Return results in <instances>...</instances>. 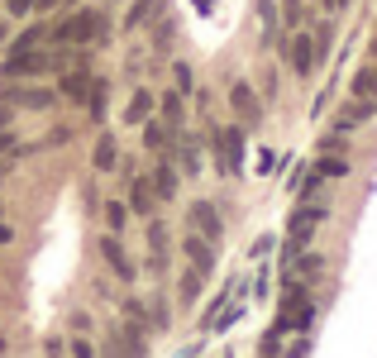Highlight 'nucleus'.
<instances>
[{
  "label": "nucleus",
  "mask_w": 377,
  "mask_h": 358,
  "mask_svg": "<svg viewBox=\"0 0 377 358\" xmlns=\"http://www.w3.org/2000/svg\"><path fill=\"white\" fill-rule=\"evenodd\" d=\"M310 320H315V306H310V296H306V287H291L282 296V315H277V330H296V335H306L310 330Z\"/></svg>",
  "instance_id": "1"
},
{
  "label": "nucleus",
  "mask_w": 377,
  "mask_h": 358,
  "mask_svg": "<svg viewBox=\"0 0 377 358\" xmlns=\"http://www.w3.org/2000/svg\"><path fill=\"white\" fill-rule=\"evenodd\" d=\"M100 29H105V19H100L95 10H77V14H67V19H62L58 38H62V43H95V38H100Z\"/></svg>",
  "instance_id": "2"
},
{
  "label": "nucleus",
  "mask_w": 377,
  "mask_h": 358,
  "mask_svg": "<svg viewBox=\"0 0 377 358\" xmlns=\"http://www.w3.org/2000/svg\"><path fill=\"white\" fill-rule=\"evenodd\" d=\"M48 67H53V58H43L38 48H14L0 72H5V82H14V77H43Z\"/></svg>",
  "instance_id": "3"
},
{
  "label": "nucleus",
  "mask_w": 377,
  "mask_h": 358,
  "mask_svg": "<svg viewBox=\"0 0 377 358\" xmlns=\"http://www.w3.org/2000/svg\"><path fill=\"white\" fill-rule=\"evenodd\" d=\"M215 144H220V172H239L244 168V129L229 124L215 134Z\"/></svg>",
  "instance_id": "4"
},
{
  "label": "nucleus",
  "mask_w": 377,
  "mask_h": 358,
  "mask_svg": "<svg viewBox=\"0 0 377 358\" xmlns=\"http://www.w3.org/2000/svg\"><path fill=\"white\" fill-rule=\"evenodd\" d=\"M187 215H191V225H196V234H201V239H210V244H215V239L225 234V225H220V210H215L210 201H191Z\"/></svg>",
  "instance_id": "5"
},
{
  "label": "nucleus",
  "mask_w": 377,
  "mask_h": 358,
  "mask_svg": "<svg viewBox=\"0 0 377 358\" xmlns=\"http://www.w3.org/2000/svg\"><path fill=\"white\" fill-rule=\"evenodd\" d=\"M229 105H234V115H239L244 124H258V120H263L258 96H253V87H244V82H234V87H229Z\"/></svg>",
  "instance_id": "6"
},
{
  "label": "nucleus",
  "mask_w": 377,
  "mask_h": 358,
  "mask_svg": "<svg viewBox=\"0 0 377 358\" xmlns=\"http://www.w3.org/2000/svg\"><path fill=\"white\" fill-rule=\"evenodd\" d=\"M320 220H325V205H301V210H296V220H291V249H296V244H306V239L315 234V225H320Z\"/></svg>",
  "instance_id": "7"
},
{
  "label": "nucleus",
  "mask_w": 377,
  "mask_h": 358,
  "mask_svg": "<svg viewBox=\"0 0 377 358\" xmlns=\"http://www.w3.org/2000/svg\"><path fill=\"white\" fill-rule=\"evenodd\" d=\"M100 254H105V263L115 268L119 282H134V263H129V254L119 249V239H115V234H105V239H100Z\"/></svg>",
  "instance_id": "8"
},
{
  "label": "nucleus",
  "mask_w": 377,
  "mask_h": 358,
  "mask_svg": "<svg viewBox=\"0 0 377 358\" xmlns=\"http://www.w3.org/2000/svg\"><path fill=\"white\" fill-rule=\"evenodd\" d=\"M291 67H296L301 77H310V72H315V38H306V34H296V38H291Z\"/></svg>",
  "instance_id": "9"
},
{
  "label": "nucleus",
  "mask_w": 377,
  "mask_h": 358,
  "mask_svg": "<svg viewBox=\"0 0 377 358\" xmlns=\"http://www.w3.org/2000/svg\"><path fill=\"white\" fill-rule=\"evenodd\" d=\"M182 249H187L191 268L201 272V277H205V272L215 268V254H210V239H201V234H187V244H182Z\"/></svg>",
  "instance_id": "10"
},
{
  "label": "nucleus",
  "mask_w": 377,
  "mask_h": 358,
  "mask_svg": "<svg viewBox=\"0 0 377 358\" xmlns=\"http://www.w3.org/2000/svg\"><path fill=\"white\" fill-rule=\"evenodd\" d=\"M62 96H67L72 105H87V96H91V72H87V67L67 72V77H62Z\"/></svg>",
  "instance_id": "11"
},
{
  "label": "nucleus",
  "mask_w": 377,
  "mask_h": 358,
  "mask_svg": "<svg viewBox=\"0 0 377 358\" xmlns=\"http://www.w3.org/2000/svg\"><path fill=\"white\" fill-rule=\"evenodd\" d=\"M377 100H363V96H354L349 105H344V115H339V129H354V124H363V120H373Z\"/></svg>",
  "instance_id": "12"
},
{
  "label": "nucleus",
  "mask_w": 377,
  "mask_h": 358,
  "mask_svg": "<svg viewBox=\"0 0 377 358\" xmlns=\"http://www.w3.org/2000/svg\"><path fill=\"white\" fill-rule=\"evenodd\" d=\"M91 163H95V172H110V168L119 163V148H115V134H100V139H95V153H91Z\"/></svg>",
  "instance_id": "13"
},
{
  "label": "nucleus",
  "mask_w": 377,
  "mask_h": 358,
  "mask_svg": "<svg viewBox=\"0 0 377 358\" xmlns=\"http://www.w3.org/2000/svg\"><path fill=\"white\" fill-rule=\"evenodd\" d=\"M153 196H177V168L172 163H158V172H153Z\"/></svg>",
  "instance_id": "14"
},
{
  "label": "nucleus",
  "mask_w": 377,
  "mask_h": 358,
  "mask_svg": "<svg viewBox=\"0 0 377 358\" xmlns=\"http://www.w3.org/2000/svg\"><path fill=\"white\" fill-rule=\"evenodd\" d=\"M153 105H158V100H153V91H134V100H129V115H124V120H129V124H144V120L153 115Z\"/></svg>",
  "instance_id": "15"
},
{
  "label": "nucleus",
  "mask_w": 377,
  "mask_h": 358,
  "mask_svg": "<svg viewBox=\"0 0 377 358\" xmlns=\"http://www.w3.org/2000/svg\"><path fill=\"white\" fill-rule=\"evenodd\" d=\"M144 148L148 153H163L168 148V124L163 120H144Z\"/></svg>",
  "instance_id": "16"
},
{
  "label": "nucleus",
  "mask_w": 377,
  "mask_h": 358,
  "mask_svg": "<svg viewBox=\"0 0 377 358\" xmlns=\"http://www.w3.org/2000/svg\"><path fill=\"white\" fill-rule=\"evenodd\" d=\"M153 205H158V196H153V186H148V181H134V196H129V210H134V215H153Z\"/></svg>",
  "instance_id": "17"
},
{
  "label": "nucleus",
  "mask_w": 377,
  "mask_h": 358,
  "mask_svg": "<svg viewBox=\"0 0 377 358\" xmlns=\"http://www.w3.org/2000/svg\"><path fill=\"white\" fill-rule=\"evenodd\" d=\"M10 100H19V105H34V110H48V105H53V91H43V87L10 91Z\"/></svg>",
  "instance_id": "18"
},
{
  "label": "nucleus",
  "mask_w": 377,
  "mask_h": 358,
  "mask_svg": "<svg viewBox=\"0 0 377 358\" xmlns=\"http://www.w3.org/2000/svg\"><path fill=\"white\" fill-rule=\"evenodd\" d=\"M354 96H363V100H377V67H363V72H354Z\"/></svg>",
  "instance_id": "19"
},
{
  "label": "nucleus",
  "mask_w": 377,
  "mask_h": 358,
  "mask_svg": "<svg viewBox=\"0 0 377 358\" xmlns=\"http://www.w3.org/2000/svg\"><path fill=\"white\" fill-rule=\"evenodd\" d=\"M182 110H187V105H182V91L163 96V124H168V129H177V124H182Z\"/></svg>",
  "instance_id": "20"
},
{
  "label": "nucleus",
  "mask_w": 377,
  "mask_h": 358,
  "mask_svg": "<svg viewBox=\"0 0 377 358\" xmlns=\"http://www.w3.org/2000/svg\"><path fill=\"white\" fill-rule=\"evenodd\" d=\"M124 220H129V205H124V201H110V205H105V225H110V234H119Z\"/></svg>",
  "instance_id": "21"
},
{
  "label": "nucleus",
  "mask_w": 377,
  "mask_h": 358,
  "mask_svg": "<svg viewBox=\"0 0 377 358\" xmlns=\"http://www.w3.org/2000/svg\"><path fill=\"white\" fill-rule=\"evenodd\" d=\"M201 282H205V277H201V272L191 268V272H182V282H177V291H182V301H196V296H201Z\"/></svg>",
  "instance_id": "22"
},
{
  "label": "nucleus",
  "mask_w": 377,
  "mask_h": 358,
  "mask_svg": "<svg viewBox=\"0 0 377 358\" xmlns=\"http://www.w3.org/2000/svg\"><path fill=\"white\" fill-rule=\"evenodd\" d=\"M315 172H320V177H344V172H349V163H344L339 153H330V158H320V163H315Z\"/></svg>",
  "instance_id": "23"
},
{
  "label": "nucleus",
  "mask_w": 377,
  "mask_h": 358,
  "mask_svg": "<svg viewBox=\"0 0 377 358\" xmlns=\"http://www.w3.org/2000/svg\"><path fill=\"white\" fill-rule=\"evenodd\" d=\"M282 354V330H273L268 339H263V349H258V358H277Z\"/></svg>",
  "instance_id": "24"
},
{
  "label": "nucleus",
  "mask_w": 377,
  "mask_h": 358,
  "mask_svg": "<svg viewBox=\"0 0 377 358\" xmlns=\"http://www.w3.org/2000/svg\"><path fill=\"white\" fill-rule=\"evenodd\" d=\"M182 163H187V172L201 168V153H196V144H191V139H187V148H182Z\"/></svg>",
  "instance_id": "25"
},
{
  "label": "nucleus",
  "mask_w": 377,
  "mask_h": 358,
  "mask_svg": "<svg viewBox=\"0 0 377 358\" xmlns=\"http://www.w3.org/2000/svg\"><path fill=\"white\" fill-rule=\"evenodd\" d=\"M310 354V339H306V335H301V339H296V344H291V349H286V358H306Z\"/></svg>",
  "instance_id": "26"
},
{
  "label": "nucleus",
  "mask_w": 377,
  "mask_h": 358,
  "mask_svg": "<svg viewBox=\"0 0 377 358\" xmlns=\"http://www.w3.org/2000/svg\"><path fill=\"white\" fill-rule=\"evenodd\" d=\"M91 354H95V349L82 339V335H77V339H72V358H91Z\"/></svg>",
  "instance_id": "27"
},
{
  "label": "nucleus",
  "mask_w": 377,
  "mask_h": 358,
  "mask_svg": "<svg viewBox=\"0 0 377 358\" xmlns=\"http://www.w3.org/2000/svg\"><path fill=\"white\" fill-rule=\"evenodd\" d=\"M273 24H277V10H273V0H263V29L273 34Z\"/></svg>",
  "instance_id": "28"
},
{
  "label": "nucleus",
  "mask_w": 377,
  "mask_h": 358,
  "mask_svg": "<svg viewBox=\"0 0 377 358\" xmlns=\"http://www.w3.org/2000/svg\"><path fill=\"white\" fill-rule=\"evenodd\" d=\"M148 239H153V254H163V244H168V234H163V225H153V230H148Z\"/></svg>",
  "instance_id": "29"
},
{
  "label": "nucleus",
  "mask_w": 377,
  "mask_h": 358,
  "mask_svg": "<svg viewBox=\"0 0 377 358\" xmlns=\"http://www.w3.org/2000/svg\"><path fill=\"white\" fill-rule=\"evenodd\" d=\"M177 91H191V67L187 63H177Z\"/></svg>",
  "instance_id": "30"
},
{
  "label": "nucleus",
  "mask_w": 377,
  "mask_h": 358,
  "mask_svg": "<svg viewBox=\"0 0 377 358\" xmlns=\"http://www.w3.org/2000/svg\"><path fill=\"white\" fill-rule=\"evenodd\" d=\"M29 5H34V0H10V10H14V14H24Z\"/></svg>",
  "instance_id": "31"
},
{
  "label": "nucleus",
  "mask_w": 377,
  "mask_h": 358,
  "mask_svg": "<svg viewBox=\"0 0 377 358\" xmlns=\"http://www.w3.org/2000/svg\"><path fill=\"white\" fill-rule=\"evenodd\" d=\"M10 239H14V234H10V225H0V244H10Z\"/></svg>",
  "instance_id": "32"
},
{
  "label": "nucleus",
  "mask_w": 377,
  "mask_h": 358,
  "mask_svg": "<svg viewBox=\"0 0 377 358\" xmlns=\"http://www.w3.org/2000/svg\"><path fill=\"white\" fill-rule=\"evenodd\" d=\"M5 124H10V110H0V129H5Z\"/></svg>",
  "instance_id": "33"
},
{
  "label": "nucleus",
  "mask_w": 377,
  "mask_h": 358,
  "mask_svg": "<svg viewBox=\"0 0 377 358\" xmlns=\"http://www.w3.org/2000/svg\"><path fill=\"white\" fill-rule=\"evenodd\" d=\"M0 43H5V24H0Z\"/></svg>",
  "instance_id": "34"
},
{
  "label": "nucleus",
  "mask_w": 377,
  "mask_h": 358,
  "mask_svg": "<svg viewBox=\"0 0 377 358\" xmlns=\"http://www.w3.org/2000/svg\"><path fill=\"white\" fill-rule=\"evenodd\" d=\"M373 58H377V38H373Z\"/></svg>",
  "instance_id": "35"
},
{
  "label": "nucleus",
  "mask_w": 377,
  "mask_h": 358,
  "mask_svg": "<svg viewBox=\"0 0 377 358\" xmlns=\"http://www.w3.org/2000/svg\"><path fill=\"white\" fill-rule=\"evenodd\" d=\"M320 5H334V0H320Z\"/></svg>",
  "instance_id": "36"
}]
</instances>
